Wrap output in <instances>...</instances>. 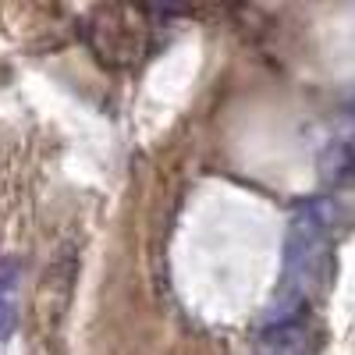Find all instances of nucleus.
<instances>
[{
  "mask_svg": "<svg viewBox=\"0 0 355 355\" xmlns=\"http://www.w3.org/2000/svg\"><path fill=\"white\" fill-rule=\"evenodd\" d=\"M309 338L302 331V323H284V327H266L256 355H309Z\"/></svg>",
  "mask_w": 355,
  "mask_h": 355,
  "instance_id": "nucleus-2",
  "label": "nucleus"
},
{
  "mask_svg": "<svg viewBox=\"0 0 355 355\" xmlns=\"http://www.w3.org/2000/svg\"><path fill=\"white\" fill-rule=\"evenodd\" d=\"M18 281L21 266L15 259L0 263V341H8L18 327Z\"/></svg>",
  "mask_w": 355,
  "mask_h": 355,
  "instance_id": "nucleus-1",
  "label": "nucleus"
},
{
  "mask_svg": "<svg viewBox=\"0 0 355 355\" xmlns=\"http://www.w3.org/2000/svg\"><path fill=\"white\" fill-rule=\"evenodd\" d=\"M323 178L327 182H341V178H348V167H352V150L348 142H331V150L323 153Z\"/></svg>",
  "mask_w": 355,
  "mask_h": 355,
  "instance_id": "nucleus-3",
  "label": "nucleus"
}]
</instances>
